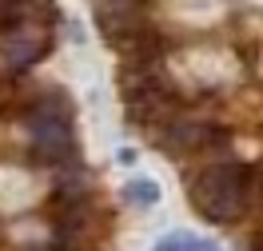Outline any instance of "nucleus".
<instances>
[{"label": "nucleus", "instance_id": "f257e3e1", "mask_svg": "<svg viewBox=\"0 0 263 251\" xmlns=\"http://www.w3.org/2000/svg\"><path fill=\"white\" fill-rule=\"evenodd\" d=\"M192 207L212 223H235L247 207V167L243 164H212L192 184Z\"/></svg>", "mask_w": 263, "mask_h": 251}, {"label": "nucleus", "instance_id": "f03ea898", "mask_svg": "<svg viewBox=\"0 0 263 251\" xmlns=\"http://www.w3.org/2000/svg\"><path fill=\"white\" fill-rule=\"evenodd\" d=\"M28 140H32V151L44 164H60L72 151V128H68L64 104L60 100L36 104V112L28 116Z\"/></svg>", "mask_w": 263, "mask_h": 251}, {"label": "nucleus", "instance_id": "7ed1b4c3", "mask_svg": "<svg viewBox=\"0 0 263 251\" xmlns=\"http://www.w3.org/2000/svg\"><path fill=\"white\" fill-rule=\"evenodd\" d=\"M160 144L167 151H203V148H219L223 132L212 124H192V120H167Z\"/></svg>", "mask_w": 263, "mask_h": 251}, {"label": "nucleus", "instance_id": "20e7f679", "mask_svg": "<svg viewBox=\"0 0 263 251\" xmlns=\"http://www.w3.org/2000/svg\"><path fill=\"white\" fill-rule=\"evenodd\" d=\"M40 56V40L28 32H4V44H0V72L4 76H16Z\"/></svg>", "mask_w": 263, "mask_h": 251}, {"label": "nucleus", "instance_id": "39448f33", "mask_svg": "<svg viewBox=\"0 0 263 251\" xmlns=\"http://www.w3.org/2000/svg\"><path fill=\"white\" fill-rule=\"evenodd\" d=\"M124 200L136 203V207H152V203L160 200V187L152 184V180H132V184L124 187Z\"/></svg>", "mask_w": 263, "mask_h": 251}, {"label": "nucleus", "instance_id": "423d86ee", "mask_svg": "<svg viewBox=\"0 0 263 251\" xmlns=\"http://www.w3.org/2000/svg\"><path fill=\"white\" fill-rule=\"evenodd\" d=\"M24 16V0H0V36L12 32Z\"/></svg>", "mask_w": 263, "mask_h": 251}, {"label": "nucleus", "instance_id": "0eeeda50", "mask_svg": "<svg viewBox=\"0 0 263 251\" xmlns=\"http://www.w3.org/2000/svg\"><path fill=\"white\" fill-rule=\"evenodd\" d=\"M187 247H192V239H187V235H167V239L156 243V251H187Z\"/></svg>", "mask_w": 263, "mask_h": 251}, {"label": "nucleus", "instance_id": "6e6552de", "mask_svg": "<svg viewBox=\"0 0 263 251\" xmlns=\"http://www.w3.org/2000/svg\"><path fill=\"white\" fill-rule=\"evenodd\" d=\"M187 251H219V247L208 243V239H192V247H187Z\"/></svg>", "mask_w": 263, "mask_h": 251}, {"label": "nucleus", "instance_id": "1a4fd4ad", "mask_svg": "<svg viewBox=\"0 0 263 251\" xmlns=\"http://www.w3.org/2000/svg\"><path fill=\"white\" fill-rule=\"evenodd\" d=\"M251 251H263V235H259V239H255V243H251Z\"/></svg>", "mask_w": 263, "mask_h": 251}]
</instances>
